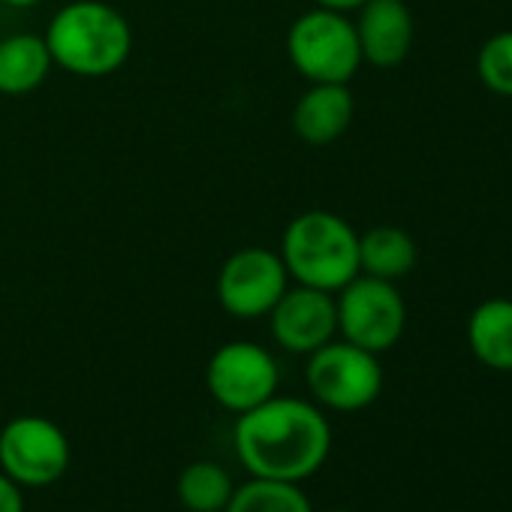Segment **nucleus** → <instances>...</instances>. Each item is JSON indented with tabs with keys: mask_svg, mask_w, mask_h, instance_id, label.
<instances>
[{
	"mask_svg": "<svg viewBox=\"0 0 512 512\" xmlns=\"http://www.w3.org/2000/svg\"><path fill=\"white\" fill-rule=\"evenodd\" d=\"M4 7H13V10H34L40 4H46V0H0Z\"/></svg>",
	"mask_w": 512,
	"mask_h": 512,
	"instance_id": "412c9836",
	"label": "nucleus"
},
{
	"mask_svg": "<svg viewBox=\"0 0 512 512\" xmlns=\"http://www.w3.org/2000/svg\"><path fill=\"white\" fill-rule=\"evenodd\" d=\"M232 488L229 473L214 461H193L178 476V497L190 512H223Z\"/></svg>",
	"mask_w": 512,
	"mask_h": 512,
	"instance_id": "f3484780",
	"label": "nucleus"
},
{
	"mask_svg": "<svg viewBox=\"0 0 512 512\" xmlns=\"http://www.w3.org/2000/svg\"><path fill=\"white\" fill-rule=\"evenodd\" d=\"M332 512H353V509H332Z\"/></svg>",
	"mask_w": 512,
	"mask_h": 512,
	"instance_id": "4be33fe9",
	"label": "nucleus"
},
{
	"mask_svg": "<svg viewBox=\"0 0 512 512\" xmlns=\"http://www.w3.org/2000/svg\"><path fill=\"white\" fill-rule=\"evenodd\" d=\"M290 272L278 250L250 244L229 253L217 272V302L235 320H260L290 287Z\"/></svg>",
	"mask_w": 512,
	"mask_h": 512,
	"instance_id": "0eeeda50",
	"label": "nucleus"
},
{
	"mask_svg": "<svg viewBox=\"0 0 512 512\" xmlns=\"http://www.w3.org/2000/svg\"><path fill=\"white\" fill-rule=\"evenodd\" d=\"M70 467V440L46 416H16L0 431V470L16 485L43 488Z\"/></svg>",
	"mask_w": 512,
	"mask_h": 512,
	"instance_id": "1a4fd4ad",
	"label": "nucleus"
},
{
	"mask_svg": "<svg viewBox=\"0 0 512 512\" xmlns=\"http://www.w3.org/2000/svg\"><path fill=\"white\" fill-rule=\"evenodd\" d=\"M365 0H314V7H326V10H338V13H356Z\"/></svg>",
	"mask_w": 512,
	"mask_h": 512,
	"instance_id": "aec40b11",
	"label": "nucleus"
},
{
	"mask_svg": "<svg viewBox=\"0 0 512 512\" xmlns=\"http://www.w3.org/2000/svg\"><path fill=\"white\" fill-rule=\"evenodd\" d=\"M305 383L320 407L338 413H359L380 398L383 365L377 353H368L341 338L323 344L308 356Z\"/></svg>",
	"mask_w": 512,
	"mask_h": 512,
	"instance_id": "39448f33",
	"label": "nucleus"
},
{
	"mask_svg": "<svg viewBox=\"0 0 512 512\" xmlns=\"http://www.w3.org/2000/svg\"><path fill=\"white\" fill-rule=\"evenodd\" d=\"M0 512H25L22 485H16L4 470H0Z\"/></svg>",
	"mask_w": 512,
	"mask_h": 512,
	"instance_id": "6ab92c4d",
	"label": "nucleus"
},
{
	"mask_svg": "<svg viewBox=\"0 0 512 512\" xmlns=\"http://www.w3.org/2000/svg\"><path fill=\"white\" fill-rule=\"evenodd\" d=\"M353 25L365 64L377 70H392L407 61L416 37L407 0H365L356 10Z\"/></svg>",
	"mask_w": 512,
	"mask_h": 512,
	"instance_id": "9b49d317",
	"label": "nucleus"
},
{
	"mask_svg": "<svg viewBox=\"0 0 512 512\" xmlns=\"http://www.w3.org/2000/svg\"><path fill=\"white\" fill-rule=\"evenodd\" d=\"M281 260L293 284L338 293L359 275V232L335 211L296 214L281 235Z\"/></svg>",
	"mask_w": 512,
	"mask_h": 512,
	"instance_id": "7ed1b4c3",
	"label": "nucleus"
},
{
	"mask_svg": "<svg viewBox=\"0 0 512 512\" xmlns=\"http://www.w3.org/2000/svg\"><path fill=\"white\" fill-rule=\"evenodd\" d=\"M281 368L275 356L253 341H229L217 347L205 368L211 398L232 413H247L278 392Z\"/></svg>",
	"mask_w": 512,
	"mask_h": 512,
	"instance_id": "6e6552de",
	"label": "nucleus"
},
{
	"mask_svg": "<svg viewBox=\"0 0 512 512\" xmlns=\"http://www.w3.org/2000/svg\"><path fill=\"white\" fill-rule=\"evenodd\" d=\"M419 247L413 235L401 226L380 223L359 235V275L380 281H401L416 269Z\"/></svg>",
	"mask_w": 512,
	"mask_h": 512,
	"instance_id": "2eb2a0df",
	"label": "nucleus"
},
{
	"mask_svg": "<svg viewBox=\"0 0 512 512\" xmlns=\"http://www.w3.org/2000/svg\"><path fill=\"white\" fill-rule=\"evenodd\" d=\"M55 67L79 79L118 73L133 52L127 16L106 0H73L61 7L43 34Z\"/></svg>",
	"mask_w": 512,
	"mask_h": 512,
	"instance_id": "f03ea898",
	"label": "nucleus"
},
{
	"mask_svg": "<svg viewBox=\"0 0 512 512\" xmlns=\"http://www.w3.org/2000/svg\"><path fill=\"white\" fill-rule=\"evenodd\" d=\"M356 115L350 85L314 82L293 106V130L311 148H326L338 142Z\"/></svg>",
	"mask_w": 512,
	"mask_h": 512,
	"instance_id": "f8f14e48",
	"label": "nucleus"
},
{
	"mask_svg": "<svg viewBox=\"0 0 512 512\" xmlns=\"http://www.w3.org/2000/svg\"><path fill=\"white\" fill-rule=\"evenodd\" d=\"M235 455L250 476L305 482L332 449V425L320 404L272 395L260 407L238 413Z\"/></svg>",
	"mask_w": 512,
	"mask_h": 512,
	"instance_id": "f257e3e1",
	"label": "nucleus"
},
{
	"mask_svg": "<svg viewBox=\"0 0 512 512\" xmlns=\"http://www.w3.org/2000/svg\"><path fill=\"white\" fill-rule=\"evenodd\" d=\"M287 58L293 70L302 79H308V85L314 82L350 85L359 67L365 64L350 13H338L326 7H314L290 25Z\"/></svg>",
	"mask_w": 512,
	"mask_h": 512,
	"instance_id": "20e7f679",
	"label": "nucleus"
},
{
	"mask_svg": "<svg viewBox=\"0 0 512 512\" xmlns=\"http://www.w3.org/2000/svg\"><path fill=\"white\" fill-rule=\"evenodd\" d=\"M223 512H314V509L305 491L299 488V482L250 476V482L232 488V497Z\"/></svg>",
	"mask_w": 512,
	"mask_h": 512,
	"instance_id": "dca6fc26",
	"label": "nucleus"
},
{
	"mask_svg": "<svg viewBox=\"0 0 512 512\" xmlns=\"http://www.w3.org/2000/svg\"><path fill=\"white\" fill-rule=\"evenodd\" d=\"M467 347L479 365L512 374V299H485L470 311Z\"/></svg>",
	"mask_w": 512,
	"mask_h": 512,
	"instance_id": "ddd939ff",
	"label": "nucleus"
},
{
	"mask_svg": "<svg viewBox=\"0 0 512 512\" xmlns=\"http://www.w3.org/2000/svg\"><path fill=\"white\" fill-rule=\"evenodd\" d=\"M338 335L368 353L392 350L407 329V302L392 281L356 275L335 293Z\"/></svg>",
	"mask_w": 512,
	"mask_h": 512,
	"instance_id": "423d86ee",
	"label": "nucleus"
},
{
	"mask_svg": "<svg viewBox=\"0 0 512 512\" xmlns=\"http://www.w3.org/2000/svg\"><path fill=\"white\" fill-rule=\"evenodd\" d=\"M476 76L494 97L512 100V28L491 34L476 52Z\"/></svg>",
	"mask_w": 512,
	"mask_h": 512,
	"instance_id": "a211bd4d",
	"label": "nucleus"
},
{
	"mask_svg": "<svg viewBox=\"0 0 512 512\" xmlns=\"http://www.w3.org/2000/svg\"><path fill=\"white\" fill-rule=\"evenodd\" d=\"M52 52L43 34H10L0 40V94L25 97L52 76Z\"/></svg>",
	"mask_w": 512,
	"mask_h": 512,
	"instance_id": "4468645a",
	"label": "nucleus"
},
{
	"mask_svg": "<svg viewBox=\"0 0 512 512\" xmlns=\"http://www.w3.org/2000/svg\"><path fill=\"white\" fill-rule=\"evenodd\" d=\"M272 335L287 353L311 356L323 344L338 335V308L335 293H323L314 287L290 284L278 305L269 311Z\"/></svg>",
	"mask_w": 512,
	"mask_h": 512,
	"instance_id": "9d476101",
	"label": "nucleus"
}]
</instances>
